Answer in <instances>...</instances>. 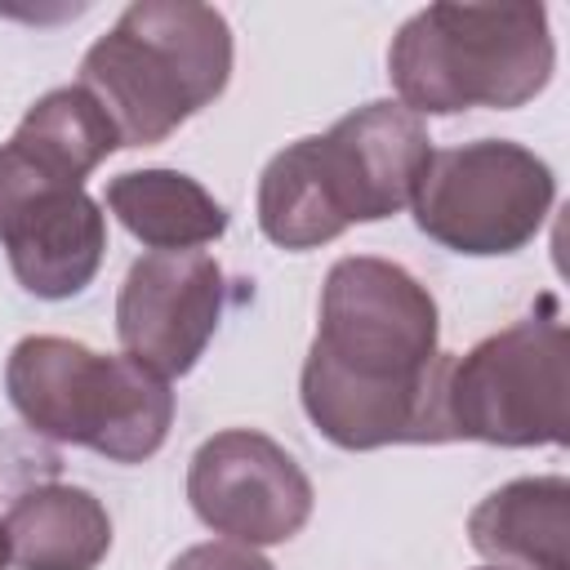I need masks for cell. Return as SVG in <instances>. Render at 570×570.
<instances>
[{
  "label": "cell",
  "instance_id": "cell-1",
  "mask_svg": "<svg viewBox=\"0 0 570 570\" xmlns=\"http://www.w3.org/2000/svg\"><path fill=\"white\" fill-rule=\"evenodd\" d=\"M436 347V303L405 267L338 258L321 289V325L303 361V410L338 450L454 441Z\"/></svg>",
  "mask_w": 570,
  "mask_h": 570
},
{
  "label": "cell",
  "instance_id": "cell-2",
  "mask_svg": "<svg viewBox=\"0 0 570 570\" xmlns=\"http://www.w3.org/2000/svg\"><path fill=\"white\" fill-rule=\"evenodd\" d=\"M428 125L401 102H365L330 134L276 151L258 178V227L281 249H316L352 223H379L414 200L428 169Z\"/></svg>",
  "mask_w": 570,
  "mask_h": 570
},
{
  "label": "cell",
  "instance_id": "cell-3",
  "mask_svg": "<svg viewBox=\"0 0 570 570\" xmlns=\"http://www.w3.org/2000/svg\"><path fill=\"white\" fill-rule=\"evenodd\" d=\"M232 76L227 18L191 0H138L89 45L80 89L107 111L120 147H151L209 107Z\"/></svg>",
  "mask_w": 570,
  "mask_h": 570
},
{
  "label": "cell",
  "instance_id": "cell-4",
  "mask_svg": "<svg viewBox=\"0 0 570 570\" xmlns=\"http://www.w3.org/2000/svg\"><path fill=\"white\" fill-rule=\"evenodd\" d=\"M401 107L450 116L468 107H521L552 76L543 4H428L387 49Z\"/></svg>",
  "mask_w": 570,
  "mask_h": 570
},
{
  "label": "cell",
  "instance_id": "cell-5",
  "mask_svg": "<svg viewBox=\"0 0 570 570\" xmlns=\"http://www.w3.org/2000/svg\"><path fill=\"white\" fill-rule=\"evenodd\" d=\"M4 387L31 432L116 463L151 459L174 423L169 379L134 356H102L58 334L22 338L9 352Z\"/></svg>",
  "mask_w": 570,
  "mask_h": 570
},
{
  "label": "cell",
  "instance_id": "cell-6",
  "mask_svg": "<svg viewBox=\"0 0 570 570\" xmlns=\"http://www.w3.org/2000/svg\"><path fill=\"white\" fill-rule=\"evenodd\" d=\"M454 441L561 445L570 432V338L552 303L481 338L445 379Z\"/></svg>",
  "mask_w": 570,
  "mask_h": 570
},
{
  "label": "cell",
  "instance_id": "cell-7",
  "mask_svg": "<svg viewBox=\"0 0 570 570\" xmlns=\"http://www.w3.org/2000/svg\"><path fill=\"white\" fill-rule=\"evenodd\" d=\"M557 183L521 142L481 138L428 156L414 187V223L454 254H512L543 227Z\"/></svg>",
  "mask_w": 570,
  "mask_h": 570
},
{
  "label": "cell",
  "instance_id": "cell-8",
  "mask_svg": "<svg viewBox=\"0 0 570 570\" xmlns=\"http://www.w3.org/2000/svg\"><path fill=\"white\" fill-rule=\"evenodd\" d=\"M0 245L18 285L36 298L80 294L107 249L102 205L45 165L18 142L0 147Z\"/></svg>",
  "mask_w": 570,
  "mask_h": 570
},
{
  "label": "cell",
  "instance_id": "cell-9",
  "mask_svg": "<svg viewBox=\"0 0 570 570\" xmlns=\"http://www.w3.org/2000/svg\"><path fill=\"white\" fill-rule=\"evenodd\" d=\"M196 517L245 548L285 543L312 517V481L298 459L254 428L214 432L187 468Z\"/></svg>",
  "mask_w": 570,
  "mask_h": 570
},
{
  "label": "cell",
  "instance_id": "cell-10",
  "mask_svg": "<svg viewBox=\"0 0 570 570\" xmlns=\"http://www.w3.org/2000/svg\"><path fill=\"white\" fill-rule=\"evenodd\" d=\"M223 321V267L200 249L142 254L116 298V334L125 356L160 379L187 374Z\"/></svg>",
  "mask_w": 570,
  "mask_h": 570
},
{
  "label": "cell",
  "instance_id": "cell-11",
  "mask_svg": "<svg viewBox=\"0 0 570 570\" xmlns=\"http://www.w3.org/2000/svg\"><path fill=\"white\" fill-rule=\"evenodd\" d=\"M472 548L499 570H570V485L525 476L485 494L468 517Z\"/></svg>",
  "mask_w": 570,
  "mask_h": 570
},
{
  "label": "cell",
  "instance_id": "cell-12",
  "mask_svg": "<svg viewBox=\"0 0 570 570\" xmlns=\"http://www.w3.org/2000/svg\"><path fill=\"white\" fill-rule=\"evenodd\" d=\"M4 539L22 570H94L111 548V517L89 490L45 481L9 503Z\"/></svg>",
  "mask_w": 570,
  "mask_h": 570
},
{
  "label": "cell",
  "instance_id": "cell-13",
  "mask_svg": "<svg viewBox=\"0 0 570 570\" xmlns=\"http://www.w3.org/2000/svg\"><path fill=\"white\" fill-rule=\"evenodd\" d=\"M107 209L151 249H196L227 232V209L178 169H129L111 178Z\"/></svg>",
  "mask_w": 570,
  "mask_h": 570
},
{
  "label": "cell",
  "instance_id": "cell-14",
  "mask_svg": "<svg viewBox=\"0 0 570 570\" xmlns=\"http://www.w3.org/2000/svg\"><path fill=\"white\" fill-rule=\"evenodd\" d=\"M9 142H18L49 174H58L67 183H80V187L120 147L116 125L107 120V111L80 85L53 89L36 107H27V116L18 120Z\"/></svg>",
  "mask_w": 570,
  "mask_h": 570
},
{
  "label": "cell",
  "instance_id": "cell-15",
  "mask_svg": "<svg viewBox=\"0 0 570 570\" xmlns=\"http://www.w3.org/2000/svg\"><path fill=\"white\" fill-rule=\"evenodd\" d=\"M169 570H276L267 557H258L254 548L245 543H232V539H218V543H196L187 548Z\"/></svg>",
  "mask_w": 570,
  "mask_h": 570
},
{
  "label": "cell",
  "instance_id": "cell-16",
  "mask_svg": "<svg viewBox=\"0 0 570 570\" xmlns=\"http://www.w3.org/2000/svg\"><path fill=\"white\" fill-rule=\"evenodd\" d=\"M4 561H9V539H4V521H0V570H4Z\"/></svg>",
  "mask_w": 570,
  "mask_h": 570
},
{
  "label": "cell",
  "instance_id": "cell-17",
  "mask_svg": "<svg viewBox=\"0 0 570 570\" xmlns=\"http://www.w3.org/2000/svg\"><path fill=\"white\" fill-rule=\"evenodd\" d=\"M494 570H499V566H494Z\"/></svg>",
  "mask_w": 570,
  "mask_h": 570
}]
</instances>
